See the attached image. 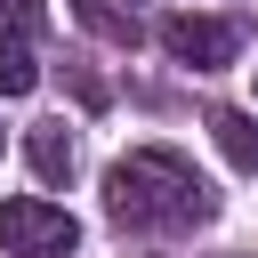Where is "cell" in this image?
<instances>
[{"mask_svg": "<svg viewBox=\"0 0 258 258\" xmlns=\"http://www.w3.org/2000/svg\"><path fill=\"white\" fill-rule=\"evenodd\" d=\"M73 16H81L89 32H105L113 48H137V16H121L113 0H73Z\"/></svg>", "mask_w": 258, "mask_h": 258, "instance_id": "7", "label": "cell"}, {"mask_svg": "<svg viewBox=\"0 0 258 258\" xmlns=\"http://www.w3.org/2000/svg\"><path fill=\"white\" fill-rule=\"evenodd\" d=\"M161 48L177 64H194V73H218V64L242 56V24L234 16H169L161 24Z\"/></svg>", "mask_w": 258, "mask_h": 258, "instance_id": "3", "label": "cell"}, {"mask_svg": "<svg viewBox=\"0 0 258 258\" xmlns=\"http://www.w3.org/2000/svg\"><path fill=\"white\" fill-rule=\"evenodd\" d=\"M105 210H113L121 226H137V234H185V226L210 218V185H202L177 153L145 145V153H121V161L105 169Z\"/></svg>", "mask_w": 258, "mask_h": 258, "instance_id": "1", "label": "cell"}, {"mask_svg": "<svg viewBox=\"0 0 258 258\" xmlns=\"http://www.w3.org/2000/svg\"><path fill=\"white\" fill-rule=\"evenodd\" d=\"M210 137H218V153H226L242 177L258 169V121H250V113H234V105H226V113H210Z\"/></svg>", "mask_w": 258, "mask_h": 258, "instance_id": "4", "label": "cell"}, {"mask_svg": "<svg viewBox=\"0 0 258 258\" xmlns=\"http://www.w3.org/2000/svg\"><path fill=\"white\" fill-rule=\"evenodd\" d=\"M8 16H16V32H32L40 24V0H8Z\"/></svg>", "mask_w": 258, "mask_h": 258, "instance_id": "8", "label": "cell"}, {"mask_svg": "<svg viewBox=\"0 0 258 258\" xmlns=\"http://www.w3.org/2000/svg\"><path fill=\"white\" fill-rule=\"evenodd\" d=\"M32 89H40V64H32V40H24L16 24H8V32H0V97H32Z\"/></svg>", "mask_w": 258, "mask_h": 258, "instance_id": "6", "label": "cell"}, {"mask_svg": "<svg viewBox=\"0 0 258 258\" xmlns=\"http://www.w3.org/2000/svg\"><path fill=\"white\" fill-rule=\"evenodd\" d=\"M24 153H32V169H40L48 185H64V177H73V137H64V121H40V129L24 137Z\"/></svg>", "mask_w": 258, "mask_h": 258, "instance_id": "5", "label": "cell"}, {"mask_svg": "<svg viewBox=\"0 0 258 258\" xmlns=\"http://www.w3.org/2000/svg\"><path fill=\"white\" fill-rule=\"evenodd\" d=\"M0 250H8V258H73V250H81V226H73L56 202L16 194V202H0Z\"/></svg>", "mask_w": 258, "mask_h": 258, "instance_id": "2", "label": "cell"}]
</instances>
